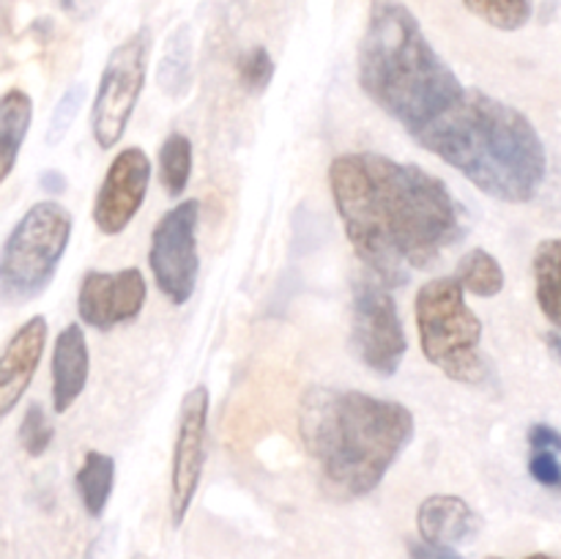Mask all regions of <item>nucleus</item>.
<instances>
[{
    "instance_id": "19",
    "label": "nucleus",
    "mask_w": 561,
    "mask_h": 559,
    "mask_svg": "<svg viewBox=\"0 0 561 559\" xmlns=\"http://www.w3.org/2000/svg\"><path fill=\"white\" fill-rule=\"evenodd\" d=\"M537 307L548 323L561 332V239H546L537 244L531 258Z\"/></svg>"
},
{
    "instance_id": "15",
    "label": "nucleus",
    "mask_w": 561,
    "mask_h": 559,
    "mask_svg": "<svg viewBox=\"0 0 561 559\" xmlns=\"http://www.w3.org/2000/svg\"><path fill=\"white\" fill-rule=\"evenodd\" d=\"M416 532L427 543L460 548L480 535V515L463 497L433 493L416 510Z\"/></svg>"
},
{
    "instance_id": "27",
    "label": "nucleus",
    "mask_w": 561,
    "mask_h": 559,
    "mask_svg": "<svg viewBox=\"0 0 561 559\" xmlns=\"http://www.w3.org/2000/svg\"><path fill=\"white\" fill-rule=\"evenodd\" d=\"M405 551H409L411 559H466L458 548L427 543L422 540V537H416V540H405Z\"/></svg>"
},
{
    "instance_id": "3",
    "label": "nucleus",
    "mask_w": 561,
    "mask_h": 559,
    "mask_svg": "<svg viewBox=\"0 0 561 559\" xmlns=\"http://www.w3.org/2000/svg\"><path fill=\"white\" fill-rule=\"evenodd\" d=\"M414 142L493 201L531 203L548 179L546 142L529 115L477 88H466Z\"/></svg>"
},
{
    "instance_id": "5",
    "label": "nucleus",
    "mask_w": 561,
    "mask_h": 559,
    "mask_svg": "<svg viewBox=\"0 0 561 559\" xmlns=\"http://www.w3.org/2000/svg\"><path fill=\"white\" fill-rule=\"evenodd\" d=\"M420 349L449 381L482 387L493 367L482 354V321L466 301L463 285L453 277H433L414 299Z\"/></svg>"
},
{
    "instance_id": "23",
    "label": "nucleus",
    "mask_w": 561,
    "mask_h": 559,
    "mask_svg": "<svg viewBox=\"0 0 561 559\" xmlns=\"http://www.w3.org/2000/svg\"><path fill=\"white\" fill-rule=\"evenodd\" d=\"M55 438V427L49 422V414L44 411L42 403H31L22 414L20 422V447L25 449V455L31 458H42L49 449Z\"/></svg>"
},
{
    "instance_id": "13",
    "label": "nucleus",
    "mask_w": 561,
    "mask_h": 559,
    "mask_svg": "<svg viewBox=\"0 0 561 559\" xmlns=\"http://www.w3.org/2000/svg\"><path fill=\"white\" fill-rule=\"evenodd\" d=\"M47 318L31 316L0 351V425L20 406L47 349Z\"/></svg>"
},
{
    "instance_id": "18",
    "label": "nucleus",
    "mask_w": 561,
    "mask_h": 559,
    "mask_svg": "<svg viewBox=\"0 0 561 559\" xmlns=\"http://www.w3.org/2000/svg\"><path fill=\"white\" fill-rule=\"evenodd\" d=\"M75 488L77 497H80L82 502V510H85L91 518H102L115 488L113 455L99 453V449H88V453L82 455V464L75 475Z\"/></svg>"
},
{
    "instance_id": "6",
    "label": "nucleus",
    "mask_w": 561,
    "mask_h": 559,
    "mask_svg": "<svg viewBox=\"0 0 561 559\" xmlns=\"http://www.w3.org/2000/svg\"><path fill=\"white\" fill-rule=\"evenodd\" d=\"M71 230L75 219L64 203H33L0 247V299L9 305L38 299L58 274Z\"/></svg>"
},
{
    "instance_id": "10",
    "label": "nucleus",
    "mask_w": 561,
    "mask_h": 559,
    "mask_svg": "<svg viewBox=\"0 0 561 559\" xmlns=\"http://www.w3.org/2000/svg\"><path fill=\"white\" fill-rule=\"evenodd\" d=\"M208 411H211V395L206 387L190 389L181 398L168 488V510L173 526L184 524L201 488L208 458Z\"/></svg>"
},
{
    "instance_id": "4",
    "label": "nucleus",
    "mask_w": 561,
    "mask_h": 559,
    "mask_svg": "<svg viewBox=\"0 0 561 559\" xmlns=\"http://www.w3.org/2000/svg\"><path fill=\"white\" fill-rule=\"evenodd\" d=\"M356 77L362 93L411 137L466 91L403 0H370Z\"/></svg>"
},
{
    "instance_id": "17",
    "label": "nucleus",
    "mask_w": 561,
    "mask_h": 559,
    "mask_svg": "<svg viewBox=\"0 0 561 559\" xmlns=\"http://www.w3.org/2000/svg\"><path fill=\"white\" fill-rule=\"evenodd\" d=\"M192 71H195V38L192 27L184 22L164 42L157 69L159 91L170 99H184L192 91Z\"/></svg>"
},
{
    "instance_id": "7",
    "label": "nucleus",
    "mask_w": 561,
    "mask_h": 559,
    "mask_svg": "<svg viewBox=\"0 0 561 559\" xmlns=\"http://www.w3.org/2000/svg\"><path fill=\"white\" fill-rule=\"evenodd\" d=\"M351 351L376 376L389 378L400 370L409 351L403 318L389 285L370 272L356 274L351 285Z\"/></svg>"
},
{
    "instance_id": "28",
    "label": "nucleus",
    "mask_w": 561,
    "mask_h": 559,
    "mask_svg": "<svg viewBox=\"0 0 561 559\" xmlns=\"http://www.w3.org/2000/svg\"><path fill=\"white\" fill-rule=\"evenodd\" d=\"M529 449H553L561 455V433L557 427L546 425V422H537L529 427Z\"/></svg>"
},
{
    "instance_id": "8",
    "label": "nucleus",
    "mask_w": 561,
    "mask_h": 559,
    "mask_svg": "<svg viewBox=\"0 0 561 559\" xmlns=\"http://www.w3.org/2000/svg\"><path fill=\"white\" fill-rule=\"evenodd\" d=\"M148 55H151V31L140 27L126 36L107 55L96 96L91 104V135L99 148H115L124 140L137 102L142 96L148 77Z\"/></svg>"
},
{
    "instance_id": "9",
    "label": "nucleus",
    "mask_w": 561,
    "mask_h": 559,
    "mask_svg": "<svg viewBox=\"0 0 561 559\" xmlns=\"http://www.w3.org/2000/svg\"><path fill=\"white\" fill-rule=\"evenodd\" d=\"M197 228H201V203L195 197L175 203L153 225L148 266L159 294L175 307L186 305L195 294L197 274H201Z\"/></svg>"
},
{
    "instance_id": "21",
    "label": "nucleus",
    "mask_w": 561,
    "mask_h": 559,
    "mask_svg": "<svg viewBox=\"0 0 561 559\" xmlns=\"http://www.w3.org/2000/svg\"><path fill=\"white\" fill-rule=\"evenodd\" d=\"M192 140L184 132H170L159 146V181L170 197H181L192 181Z\"/></svg>"
},
{
    "instance_id": "12",
    "label": "nucleus",
    "mask_w": 561,
    "mask_h": 559,
    "mask_svg": "<svg viewBox=\"0 0 561 559\" xmlns=\"http://www.w3.org/2000/svg\"><path fill=\"white\" fill-rule=\"evenodd\" d=\"M146 296L148 283L137 266L118 269V272L91 269L82 274L77 288V316L96 332H113L140 316Z\"/></svg>"
},
{
    "instance_id": "16",
    "label": "nucleus",
    "mask_w": 561,
    "mask_h": 559,
    "mask_svg": "<svg viewBox=\"0 0 561 559\" xmlns=\"http://www.w3.org/2000/svg\"><path fill=\"white\" fill-rule=\"evenodd\" d=\"M33 124V99L22 88L0 93V184L14 173Z\"/></svg>"
},
{
    "instance_id": "31",
    "label": "nucleus",
    "mask_w": 561,
    "mask_h": 559,
    "mask_svg": "<svg viewBox=\"0 0 561 559\" xmlns=\"http://www.w3.org/2000/svg\"><path fill=\"white\" fill-rule=\"evenodd\" d=\"M66 175L60 173V170H44L42 175H38V186H42L44 192H49V195H60V192H66Z\"/></svg>"
},
{
    "instance_id": "22",
    "label": "nucleus",
    "mask_w": 561,
    "mask_h": 559,
    "mask_svg": "<svg viewBox=\"0 0 561 559\" xmlns=\"http://www.w3.org/2000/svg\"><path fill=\"white\" fill-rule=\"evenodd\" d=\"M463 5L477 20L502 33L520 31L535 14V0H463Z\"/></svg>"
},
{
    "instance_id": "26",
    "label": "nucleus",
    "mask_w": 561,
    "mask_h": 559,
    "mask_svg": "<svg viewBox=\"0 0 561 559\" xmlns=\"http://www.w3.org/2000/svg\"><path fill=\"white\" fill-rule=\"evenodd\" d=\"M529 475L537 486L561 488V460L553 449H531L529 453Z\"/></svg>"
},
{
    "instance_id": "14",
    "label": "nucleus",
    "mask_w": 561,
    "mask_h": 559,
    "mask_svg": "<svg viewBox=\"0 0 561 559\" xmlns=\"http://www.w3.org/2000/svg\"><path fill=\"white\" fill-rule=\"evenodd\" d=\"M91 376V351H88L82 323H66L53 345V411L66 414L85 392Z\"/></svg>"
},
{
    "instance_id": "32",
    "label": "nucleus",
    "mask_w": 561,
    "mask_h": 559,
    "mask_svg": "<svg viewBox=\"0 0 561 559\" xmlns=\"http://www.w3.org/2000/svg\"><path fill=\"white\" fill-rule=\"evenodd\" d=\"M546 345H548V351H551L553 360L561 362V332L559 329H553V332L546 334Z\"/></svg>"
},
{
    "instance_id": "34",
    "label": "nucleus",
    "mask_w": 561,
    "mask_h": 559,
    "mask_svg": "<svg viewBox=\"0 0 561 559\" xmlns=\"http://www.w3.org/2000/svg\"><path fill=\"white\" fill-rule=\"evenodd\" d=\"M485 559H504V557H485Z\"/></svg>"
},
{
    "instance_id": "33",
    "label": "nucleus",
    "mask_w": 561,
    "mask_h": 559,
    "mask_svg": "<svg viewBox=\"0 0 561 559\" xmlns=\"http://www.w3.org/2000/svg\"><path fill=\"white\" fill-rule=\"evenodd\" d=\"M524 559H559V557H551V554H529V557Z\"/></svg>"
},
{
    "instance_id": "35",
    "label": "nucleus",
    "mask_w": 561,
    "mask_h": 559,
    "mask_svg": "<svg viewBox=\"0 0 561 559\" xmlns=\"http://www.w3.org/2000/svg\"><path fill=\"white\" fill-rule=\"evenodd\" d=\"M135 559H140V557H135Z\"/></svg>"
},
{
    "instance_id": "25",
    "label": "nucleus",
    "mask_w": 561,
    "mask_h": 559,
    "mask_svg": "<svg viewBox=\"0 0 561 559\" xmlns=\"http://www.w3.org/2000/svg\"><path fill=\"white\" fill-rule=\"evenodd\" d=\"M236 71H239V82L244 91L266 93L277 66H274V58L268 55L266 47H250L236 64Z\"/></svg>"
},
{
    "instance_id": "24",
    "label": "nucleus",
    "mask_w": 561,
    "mask_h": 559,
    "mask_svg": "<svg viewBox=\"0 0 561 559\" xmlns=\"http://www.w3.org/2000/svg\"><path fill=\"white\" fill-rule=\"evenodd\" d=\"M82 104H85V85H82V82H71V85L60 93L58 104H55L53 115H49L47 135H44L47 146H58V142H64V137L69 135L71 124H75L77 115H80Z\"/></svg>"
},
{
    "instance_id": "30",
    "label": "nucleus",
    "mask_w": 561,
    "mask_h": 559,
    "mask_svg": "<svg viewBox=\"0 0 561 559\" xmlns=\"http://www.w3.org/2000/svg\"><path fill=\"white\" fill-rule=\"evenodd\" d=\"M58 3L60 9H64L66 14L75 16V20H88V16L99 9L102 0H58Z\"/></svg>"
},
{
    "instance_id": "29",
    "label": "nucleus",
    "mask_w": 561,
    "mask_h": 559,
    "mask_svg": "<svg viewBox=\"0 0 561 559\" xmlns=\"http://www.w3.org/2000/svg\"><path fill=\"white\" fill-rule=\"evenodd\" d=\"M113 548H115V526H107V529H102L96 537H93L82 559H110L113 557Z\"/></svg>"
},
{
    "instance_id": "1",
    "label": "nucleus",
    "mask_w": 561,
    "mask_h": 559,
    "mask_svg": "<svg viewBox=\"0 0 561 559\" xmlns=\"http://www.w3.org/2000/svg\"><path fill=\"white\" fill-rule=\"evenodd\" d=\"M329 190L356 258L389 288L436 266L469 233V208L447 181L387 153L334 157Z\"/></svg>"
},
{
    "instance_id": "11",
    "label": "nucleus",
    "mask_w": 561,
    "mask_h": 559,
    "mask_svg": "<svg viewBox=\"0 0 561 559\" xmlns=\"http://www.w3.org/2000/svg\"><path fill=\"white\" fill-rule=\"evenodd\" d=\"M151 159L140 146L121 148L110 162L96 197H93V225L104 236H121L140 214L151 186Z\"/></svg>"
},
{
    "instance_id": "2",
    "label": "nucleus",
    "mask_w": 561,
    "mask_h": 559,
    "mask_svg": "<svg viewBox=\"0 0 561 559\" xmlns=\"http://www.w3.org/2000/svg\"><path fill=\"white\" fill-rule=\"evenodd\" d=\"M416 422L405 403L362 389L310 387L299 403V438L337 499L376 491L414 442Z\"/></svg>"
},
{
    "instance_id": "20",
    "label": "nucleus",
    "mask_w": 561,
    "mask_h": 559,
    "mask_svg": "<svg viewBox=\"0 0 561 559\" xmlns=\"http://www.w3.org/2000/svg\"><path fill=\"white\" fill-rule=\"evenodd\" d=\"M455 280L463 285L466 294L480 296V299H493L504 290V269L493 252L474 247L466 252L455 266Z\"/></svg>"
}]
</instances>
